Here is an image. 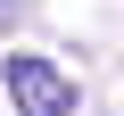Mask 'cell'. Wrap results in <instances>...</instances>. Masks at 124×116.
Segmentation results:
<instances>
[{
    "mask_svg": "<svg viewBox=\"0 0 124 116\" xmlns=\"http://www.w3.org/2000/svg\"><path fill=\"white\" fill-rule=\"evenodd\" d=\"M0 91H8L17 116H75V108H83L75 75L50 66V58H8V66H0Z\"/></svg>",
    "mask_w": 124,
    "mask_h": 116,
    "instance_id": "6da1fadb",
    "label": "cell"
},
{
    "mask_svg": "<svg viewBox=\"0 0 124 116\" xmlns=\"http://www.w3.org/2000/svg\"><path fill=\"white\" fill-rule=\"evenodd\" d=\"M0 25H17V0H0Z\"/></svg>",
    "mask_w": 124,
    "mask_h": 116,
    "instance_id": "7a4b0ae2",
    "label": "cell"
}]
</instances>
